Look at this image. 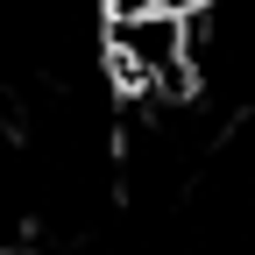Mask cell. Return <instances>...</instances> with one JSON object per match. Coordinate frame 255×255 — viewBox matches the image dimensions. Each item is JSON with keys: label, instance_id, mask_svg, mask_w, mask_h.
Here are the masks:
<instances>
[{"label": "cell", "instance_id": "1", "mask_svg": "<svg viewBox=\"0 0 255 255\" xmlns=\"http://www.w3.org/2000/svg\"><path fill=\"white\" fill-rule=\"evenodd\" d=\"M191 92L255 128V0H206L191 7Z\"/></svg>", "mask_w": 255, "mask_h": 255}]
</instances>
